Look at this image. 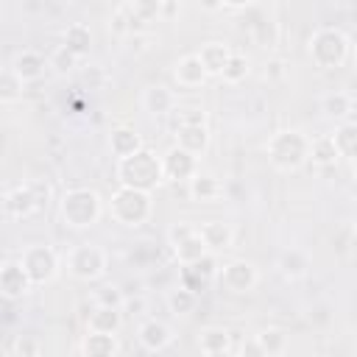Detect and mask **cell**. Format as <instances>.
<instances>
[{
  "label": "cell",
  "mask_w": 357,
  "mask_h": 357,
  "mask_svg": "<svg viewBox=\"0 0 357 357\" xmlns=\"http://www.w3.org/2000/svg\"><path fill=\"white\" fill-rule=\"evenodd\" d=\"M321 112H324V117L335 120L337 126L346 123L349 114H351V95L349 92H340V89L337 92H326L321 98Z\"/></svg>",
  "instance_id": "d4e9b609"
},
{
  "label": "cell",
  "mask_w": 357,
  "mask_h": 357,
  "mask_svg": "<svg viewBox=\"0 0 357 357\" xmlns=\"http://www.w3.org/2000/svg\"><path fill=\"white\" fill-rule=\"evenodd\" d=\"M123 326V312L112 310V307H92L89 318H86V329L89 332H106V335H117Z\"/></svg>",
  "instance_id": "603a6c76"
},
{
  "label": "cell",
  "mask_w": 357,
  "mask_h": 357,
  "mask_svg": "<svg viewBox=\"0 0 357 357\" xmlns=\"http://www.w3.org/2000/svg\"><path fill=\"white\" fill-rule=\"evenodd\" d=\"M64 47L73 50L78 59L89 56V47H92V31H89V25H84V22L67 25L64 28Z\"/></svg>",
  "instance_id": "83f0119b"
},
{
  "label": "cell",
  "mask_w": 357,
  "mask_h": 357,
  "mask_svg": "<svg viewBox=\"0 0 357 357\" xmlns=\"http://www.w3.org/2000/svg\"><path fill=\"white\" fill-rule=\"evenodd\" d=\"M22 89H25V81L11 67H6L3 75H0V103L3 106H11V103L22 100Z\"/></svg>",
  "instance_id": "f546056e"
},
{
  "label": "cell",
  "mask_w": 357,
  "mask_h": 357,
  "mask_svg": "<svg viewBox=\"0 0 357 357\" xmlns=\"http://www.w3.org/2000/svg\"><path fill=\"white\" fill-rule=\"evenodd\" d=\"M25 84H31V81H39L42 75H45V70L50 67V61L39 53V50H33V47H25V50H20L17 56H14V61L8 64Z\"/></svg>",
  "instance_id": "9a60e30c"
},
{
  "label": "cell",
  "mask_w": 357,
  "mask_h": 357,
  "mask_svg": "<svg viewBox=\"0 0 357 357\" xmlns=\"http://www.w3.org/2000/svg\"><path fill=\"white\" fill-rule=\"evenodd\" d=\"M351 178H354V184H357V162L351 165Z\"/></svg>",
  "instance_id": "f6af8a7d"
},
{
  "label": "cell",
  "mask_w": 357,
  "mask_h": 357,
  "mask_svg": "<svg viewBox=\"0 0 357 357\" xmlns=\"http://www.w3.org/2000/svg\"><path fill=\"white\" fill-rule=\"evenodd\" d=\"M240 357H268V354L262 351V346L257 343V337H248V340H243V349H240Z\"/></svg>",
  "instance_id": "b9f144b4"
},
{
  "label": "cell",
  "mask_w": 357,
  "mask_h": 357,
  "mask_svg": "<svg viewBox=\"0 0 357 357\" xmlns=\"http://www.w3.org/2000/svg\"><path fill=\"white\" fill-rule=\"evenodd\" d=\"M103 215V198L89 187L64 190L59 198V218L67 229H92Z\"/></svg>",
  "instance_id": "3957f363"
},
{
  "label": "cell",
  "mask_w": 357,
  "mask_h": 357,
  "mask_svg": "<svg viewBox=\"0 0 357 357\" xmlns=\"http://www.w3.org/2000/svg\"><path fill=\"white\" fill-rule=\"evenodd\" d=\"M351 61H354V67H357V45L351 47Z\"/></svg>",
  "instance_id": "bcb514c9"
},
{
  "label": "cell",
  "mask_w": 357,
  "mask_h": 357,
  "mask_svg": "<svg viewBox=\"0 0 357 357\" xmlns=\"http://www.w3.org/2000/svg\"><path fill=\"white\" fill-rule=\"evenodd\" d=\"M106 265H109V257L100 245L95 243H81V245H73L64 257V268L73 279L78 282H95L106 273Z\"/></svg>",
  "instance_id": "52a82bcc"
},
{
  "label": "cell",
  "mask_w": 357,
  "mask_h": 357,
  "mask_svg": "<svg viewBox=\"0 0 357 357\" xmlns=\"http://www.w3.org/2000/svg\"><path fill=\"white\" fill-rule=\"evenodd\" d=\"M231 53H234V50H231L226 42L212 39V42H204V45H201L198 59H201V64H204V70H206L209 75H220V73H223V67L229 64Z\"/></svg>",
  "instance_id": "44dd1931"
},
{
  "label": "cell",
  "mask_w": 357,
  "mask_h": 357,
  "mask_svg": "<svg viewBox=\"0 0 357 357\" xmlns=\"http://www.w3.org/2000/svg\"><path fill=\"white\" fill-rule=\"evenodd\" d=\"M47 201H50V184L42 178H28V181L6 190L3 212L11 220H22V218L36 215L42 206H47Z\"/></svg>",
  "instance_id": "8992f818"
},
{
  "label": "cell",
  "mask_w": 357,
  "mask_h": 357,
  "mask_svg": "<svg viewBox=\"0 0 357 357\" xmlns=\"http://www.w3.org/2000/svg\"><path fill=\"white\" fill-rule=\"evenodd\" d=\"M332 139H335V148H337L340 159H349L354 165L357 162V120H346V123L335 126Z\"/></svg>",
  "instance_id": "cb8c5ba5"
},
{
  "label": "cell",
  "mask_w": 357,
  "mask_h": 357,
  "mask_svg": "<svg viewBox=\"0 0 357 357\" xmlns=\"http://www.w3.org/2000/svg\"><path fill=\"white\" fill-rule=\"evenodd\" d=\"M167 240L173 245V254H176L178 265H195L198 259H204L206 254H212L206 248L204 237H201L198 223H192V220H178L176 226H170Z\"/></svg>",
  "instance_id": "ba28073f"
},
{
  "label": "cell",
  "mask_w": 357,
  "mask_h": 357,
  "mask_svg": "<svg viewBox=\"0 0 357 357\" xmlns=\"http://www.w3.org/2000/svg\"><path fill=\"white\" fill-rule=\"evenodd\" d=\"M176 145L201 156L209 148V126H178L176 128Z\"/></svg>",
  "instance_id": "7402d4cb"
},
{
  "label": "cell",
  "mask_w": 357,
  "mask_h": 357,
  "mask_svg": "<svg viewBox=\"0 0 357 357\" xmlns=\"http://www.w3.org/2000/svg\"><path fill=\"white\" fill-rule=\"evenodd\" d=\"M142 109L153 117L170 114V112H176V92L165 84H153L142 92Z\"/></svg>",
  "instance_id": "ac0fdd59"
},
{
  "label": "cell",
  "mask_w": 357,
  "mask_h": 357,
  "mask_svg": "<svg viewBox=\"0 0 357 357\" xmlns=\"http://www.w3.org/2000/svg\"><path fill=\"white\" fill-rule=\"evenodd\" d=\"M254 337H257V343L262 346V351H265L268 357H279V354L287 349V335H284V329H279V326H268V329L257 332Z\"/></svg>",
  "instance_id": "4dcf8cb0"
},
{
  "label": "cell",
  "mask_w": 357,
  "mask_h": 357,
  "mask_svg": "<svg viewBox=\"0 0 357 357\" xmlns=\"http://www.w3.org/2000/svg\"><path fill=\"white\" fill-rule=\"evenodd\" d=\"M184 268H190V271H192L204 284H209L212 279H218V276H220V268H223V265L218 262V254H206V257H204V259H198L195 265H184Z\"/></svg>",
  "instance_id": "d590c367"
},
{
  "label": "cell",
  "mask_w": 357,
  "mask_h": 357,
  "mask_svg": "<svg viewBox=\"0 0 357 357\" xmlns=\"http://www.w3.org/2000/svg\"><path fill=\"white\" fill-rule=\"evenodd\" d=\"M17 259L22 262V268L28 271V276H31L33 284H47V282H53L56 273H59V268H61L59 251H56L53 245H47V243L25 245Z\"/></svg>",
  "instance_id": "9c48e42d"
},
{
  "label": "cell",
  "mask_w": 357,
  "mask_h": 357,
  "mask_svg": "<svg viewBox=\"0 0 357 357\" xmlns=\"http://www.w3.org/2000/svg\"><path fill=\"white\" fill-rule=\"evenodd\" d=\"M198 229L212 254H220V251L231 248V243H234V229L226 220H204V223H198Z\"/></svg>",
  "instance_id": "e0dca14e"
},
{
  "label": "cell",
  "mask_w": 357,
  "mask_h": 357,
  "mask_svg": "<svg viewBox=\"0 0 357 357\" xmlns=\"http://www.w3.org/2000/svg\"><path fill=\"white\" fill-rule=\"evenodd\" d=\"M218 282H220L223 290H229V293H234V296H243V293H251V290L257 287L259 271H257V265L248 262V259H229V262H223Z\"/></svg>",
  "instance_id": "30bf717a"
},
{
  "label": "cell",
  "mask_w": 357,
  "mask_h": 357,
  "mask_svg": "<svg viewBox=\"0 0 357 357\" xmlns=\"http://www.w3.org/2000/svg\"><path fill=\"white\" fill-rule=\"evenodd\" d=\"M251 31H254V39H257L259 47H273V45H276V36H279V25H276V22L259 17Z\"/></svg>",
  "instance_id": "8d00e7d4"
},
{
  "label": "cell",
  "mask_w": 357,
  "mask_h": 357,
  "mask_svg": "<svg viewBox=\"0 0 357 357\" xmlns=\"http://www.w3.org/2000/svg\"><path fill=\"white\" fill-rule=\"evenodd\" d=\"M50 70L56 73V75H67V73H73L75 67H78V56L73 53V50H67L64 45H59L53 53H50Z\"/></svg>",
  "instance_id": "e575fe53"
},
{
  "label": "cell",
  "mask_w": 357,
  "mask_h": 357,
  "mask_svg": "<svg viewBox=\"0 0 357 357\" xmlns=\"http://www.w3.org/2000/svg\"><path fill=\"white\" fill-rule=\"evenodd\" d=\"M307 53H310L315 67L335 70V67H343L346 59L351 56V42L340 28L321 25V28L312 31V36L307 42Z\"/></svg>",
  "instance_id": "277c9868"
},
{
  "label": "cell",
  "mask_w": 357,
  "mask_h": 357,
  "mask_svg": "<svg viewBox=\"0 0 357 357\" xmlns=\"http://www.w3.org/2000/svg\"><path fill=\"white\" fill-rule=\"evenodd\" d=\"M310 137L298 128H284V131H276L268 142H265V153H268V162L273 170L279 173H293V170H301L307 162H310Z\"/></svg>",
  "instance_id": "7a4b0ae2"
},
{
  "label": "cell",
  "mask_w": 357,
  "mask_h": 357,
  "mask_svg": "<svg viewBox=\"0 0 357 357\" xmlns=\"http://www.w3.org/2000/svg\"><path fill=\"white\" fill-rule=\"evenodd\" d=\"M198 349H201V354L231 351V332L226 326H204L198 335Z\"/></svg>",
  "instance_id": "4316f807"
},
{
  "label": "cell",
  "mask_w": 357,
  "mask_h": 357,
  "mask_svg": "<svg viewBox=\"0 0 357 357\" xmlns=\"http://www.w3.org/2000/svg\"><path fill=\"white\" fill-rule=\"evenodd\" d=\"M312 268V259L304 248H284L279 254V273L287 279V282H298L310 273Z\"/></svg>",
  "instance_id": "d6986e66"
},
{
  "label": "cell",
  "mask_w": 357,
  "mask_h": 357,
  "mask_svg": "<svg viewBox=\"0 0 357 357\" xmlns=\"http://www.w3.org/2000/svg\"><path fill=\"white\" fill-rule=\"evenodd\" d=\"M81 354L84 357H120V340H117V335L86 329V335L81 340Z\"/></svg>",
  "instance_id": "ffe728a7"
},
{
  "label": "cell",
  "mask_w": 357,
  "mask_h": 357,
  "mask_svg": "<svg viewBox=\"0 0 357 357\" xmlns=\"http://www.w3.org/2000/svg\"><path fill=\"white\" fill-rule=\"evenodd\" d=\"M284 67H287V64H284L282 59H268V64H265V78H268V81H282L284 73H287Z\"/></svg>",
  "instance_id": "60d3db41"
},
{
  "label": "cell",
  "mask_w": 357,
  "mask_h": 357,
  "mask_svg": "<svg viewBox=\"0 0 357 357\" xmlns=\"http://www.w3.org/2000/svg\"><path fill=\"white\" fill-rule=\"evenodd\" d=\"M14 349H17L20 357H36V354H39V343H36V337H31V335H20Z\"/></svg>",
  "instance_id": "ab89813d"
},
{
  "label": "cell",
  "mask_w": 357,
  "mask_h": 357,
  "mask_svg": "<svg viewBox=\"0 0 357 357\" xmlns=\"http://www.w3.org/2000/svg\"><path fill=\"white\" fill-rule=\"evenodd\" d=\"M109 215L114 223L137 229L142 223L151 220L153 215V192H142V190H131V187H117L106 204Z\"/></svg>",
  "instance_id": "5b68a950"
},
{
  "label": "cell",
  "mask_w": 357,
  "mask_h": 357,
  "mask_svg": "<svg viewBox=\"0 0 357 357\" xmlns=\"http://www.w3.org/2000/svg\"><path fill=\"white\" fill-rule=\"evenodd\" d=\"M114 178L120 187H131V190H142V192H153L159 184H165V167H162V156H156L151 148H142L139 153L120 159L114 165Z\"/></svg>",
  "instance_id": "6da1fadb"
},
{
  "label": "cell",
  "mask_w": 357,
  "mask_h": 357,
  "mask_svg": "<svg viewBox=\"0 0 357 357\" xmlns=\"http://www.w3.org/2000/svg\"><path fill=\"white\" fill-rule=\"evenodd\" d=\"M92 304H95V307L123 310V307H126V293L120 290V284H100V287L92 293Z\"/></svg>",
  "instance_id": "d6a6232c"
},
{
  "label": "cell",
  "mask_w": 357,
  "mask_h": 357,
  "mask_svg": "<svg viewBox=\"0 0 357 357\" xmlns=\"http://www.w3.org/2000/svg\"><path fill=\"white\" fill-rule=\"evenodd\" d=\"M173 78L181 89H201L209 78V73L204 70L198 53H184L176 64H173Z\"/></svg>",
  "instance_id": "4fadbf2b"
},
{
  "label": "cell",
  "mask_w": 357,
  "mask_h": 357,
  "mask_svg": "<svg viewBox=\"0 0 357 357\" xmlns=\"http://www.w3.org/2000/svg\"><path fill=\"white\" fill-rule=\"evenodd\" d=\"M145 148V142H142V134L134 128V126H114L112 131H109V151H112V156L120 162V159H128V156H134V153H139Z\"/></svg>",
  "instance_id": "5bb4252c"
},
{
  "label": "cell",
  "mask_w": 357,
  "mask_h": 357,
  "mask_svg": "<svg viewBox=\"0 0 357 357\" xmlns=\"http://www.w3.org/2000/svg\"><path fill=\"white\" fill-rule=\"evenodd\" d=\"M162 167H165V181H181V184H190L198 173H201V165H198V156L173 145L165 151L162 156Z\"/></svg>",
  "instance_id": "8fae6325"
},
{
  "label": "cell",
  "mask_w": 357,
  "mask_h": 357,
  "mask_svg": "<svg viewBox=\"0 0 357 357\" xmlns=\"http://www.w3.org/2000/svg\"><path fill=\"white\" fill-rule=\"evenodd\" d=\"M167 307H170L173 315H190L198 307V293H192L184 284H178L176 290L167 293Z\"/></svg>",
  "instance_id": "1f68e13d"
},
{
  "label": "cell",
  "mask_w": 357,
  "mask_h": 357,
  "mask_svg": "<svg viewBox=\"0 0 357 357\" xmlns=\"http://www.w3.org/2000/svg\"><path fill=\"white\" fill-rule=\"evenodd\" d=\"M36 284L31 282L28 271L22 268L20 259H6L0 268V293L6 301H20L22 296H28Z\"/></svg>",
  "instance_id": "7c38bea8"
},
{
  "label": "cell",
  "mask_w": 357,
  "mask_h": 357,
  "mask_svg": "<svg viewBox=\"0 0 357 357\" xmlns=\"http://www.w3.org/2000/svg\"><path fill=\"white\" fill-rule=\"evenodd\" d=\"M310 159H312L315 165H321V167L335 165V162L340 159V153H337V148H335L332 134H321V137H315V139L310 142Z\"/></svg>",
  "instance_id": "f1b7e54d"
},
{
  "label": "cell",
  "mask_w": 357,
  "mask_h": 357,
  "mask_svg": "<svg viewBox=\"0 0 357 357\" xmlns=\"http://www.w3.org/2000/svg\"><path fill=\"white\" fill-rule=\"evenodd\" d=\"M248 73H251L248 56H245V53H231V59H229V64L223 67L220 78H223L226 84H240V81L248 78Z\"/></svg>",
  "instance_id": "836d02e7"
},
{
  "label": "cell",
  "mask_w": 357,
  "mask_h": 357,
  "mask_svg": "<svg viewBox=\"0 0 357 357\" xmlns=\"http://www.w3.org/2000/svg\"><path fill=\"white\" fill-rule=\"evenodd\" d=\"M204 357H234L231 351H212V354H204Z\"/></svg>",
  "instance_id": "ee69618b"
},
{
  "label": "cell",
  "mask_w": 357,
  "mask_h": 357,
  "mask_svg": "<svg viewBox=\"0 0 357 357\" xmlns=\"http://www.w3.org/2000/svg\"><path fill=\"white\" fill-rule=\"evenodd\" d=\"M187 187H190V198H192V201H201V204L218 201V198L223 195V184H220L212 173H198Z\"/></svg>",
  "instance_id": "484cf974"
},
{
  "label": "cell",
  "mask_w": 357,
  "mask_h": 357,
  "mask_svg": "<svg viewBox=\"0 0 357 357\" xmlns=\"http://www.w3.org/2000/svg\"><path fill=\"white\" fill-rule=\"evenodd\" d=\"M137 340H139V346H142L145 351H162V349L170 346L173 332H170V326H167L165 321L148 318V321L139 324V329H137Z\"/></svg>",
  "instance_id": "2e32d148"
},
{
  "label": "cell",
  "mask_w": 357,
  "mask_h": 357,
  "mask_svg": "<svg viewBox=\"0 0 357 357\" xmlns=\"http://www.w3.org/2000/svg\"><path fill=\"white\" fill-rule=\"evenodd\" d=\"M109 31H112L114 36H128V33H131V28H128V17H126L120 8L112 11V17H109Z\"/></svg>",
  "instance_id": "f35d334b"
},
{
  "label": "cell",
  "mask_w": 357,
  "mask_h": 357,
  "mask_svg": "<svg viewBox=\"0 0 357 357\" xmlns=\"http://www.w3.org/2000/svg\"><path fill=\"white\" fill-rule=\"evenodd\" d=\"M178 126H206V112H204V109H195V106L178 109V123H176V128H178Z\"/></svg>",
  "instance_id": "74e56055"
},
{
  "label": "cell",
  "mask_w": 357,
  "mask_h": 357,
  "mask_svg": "<svg viewBox=\"0 0 357 357\" xmlns=\"http://www.w3.org/2000/svg\"><path fill=\"white\" fill-rule=\"evenodd\" d=\"M354 237H357V218H354Z\"/></svg>",
  "instance_id": "7dc6e473"
},
{
  "label": "cell",
  "mask_w": 357,
  "mask_h": 357,
  "mask_svg": "<svg viewBox=\"0 0 357 357\" xmlns=\"http://www.w3.org/2000/svg\"><path fill=\"white\" fill-rule=\"evenodd\" d=\"M176 14H181V6H176V3H162V17H176Z\"/></svg>",
  "instance_id": "7bdbcfd3"
}]
</instances>
